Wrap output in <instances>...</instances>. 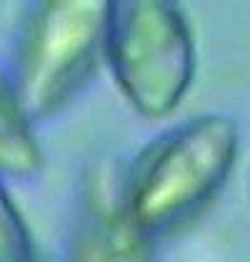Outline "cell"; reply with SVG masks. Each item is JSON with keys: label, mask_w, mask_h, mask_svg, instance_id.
Instances as JSON below:
<instances>
[{"label": "cell", "mask_w": 250, "mask_h": 262, "mask_svg": "<svg viewBox=\"0 0 250 262\" xmlns=\"http://www.w3.org/2000/svg\"><path fill=\"white\" fill-rule=\"evenodd\" d=\"M103 62L140 118L173 115L193 88L198 68L183 8L163 0H108Z\"/></svg>", "instance_id": "cell-3"}, {"label": "cell", "mask_w": 250, "mask_h": 262, "mask_svg": "<svg viewBox=\"0 0 250 262\" xmlns=\"http://www.w3.org/2000/svg\"><path fill=\"white\" fill-rule=\"evenodd\" d=\"M43 170L38 127L25 115L0 65V182H25Z\"/></svg>", "instance_id": "cell-5"}, {"label": "cell", "mask_w": 250, "mask_h": 262, "mask_svg": "<svg viewBox=\"0 0 250 262\" xmlns=\"http://www.w3.org/2000/svg\"><path fill=\"white\" fill-rule=\"evenodd\" d=\"M0 262H38L30 230L5 182H0Z\"/></svg>", "instance_id": "cell-6"}, {"label": "cell", "mask_w": 250, "mask_h": 262, "mask_svg": "<svg viewBox=\"0 0 250 262\" xmlns=\"http://www.w3.org/2000/svg\"><path fill=\"white\" fill-rule=\"evenodd\" d=\"M125 160L95 155L85 162L75 182L65 262H158V245L133 222L123 195Z\"/></svg>", "instance_id": "cell-4"}, {"label": "cell", "mask_w": 250, "mask_h": 262, "mask_svg": "<svg viewBox=\"0 0 250 262\" xmlns=\"http://www.w3.org/2000/svg\"><path fill=\"white\" fill-rule=\"evenodd\" d=\"M240 152V125L203 113L160 130L123 167L125 207L150 242L185 230L225 187Z\"/></svg>", "instance_id": "cell-1"}, {"label": "cell", "mask_w": 250, "mask_h": 262, "mask_svg": "<svg viewBox=\"0 0 250 262\" xmlns=\"http://www.w3.org/2000/svg\"><path fill=\"white\" fill-rule=\"evenodd\" d=\"M105 3L38 0L23 5L5 73L35 127L70 107L105 65Z\"/></svg>", "instance_id": "cell-2"}]
</instances>
